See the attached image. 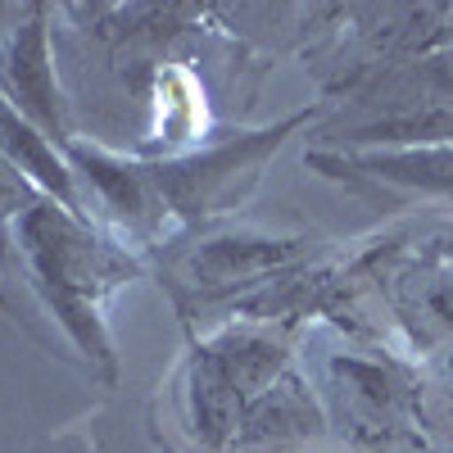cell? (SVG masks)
<instances>
[{"label": "cell", "instance_id": "4", "mask_svg": "<svg viewBox=\"0 0 453 453\" xmlns=\"http://www.w3.org/2000/svg\"><path fill=\"white\" fill-rule=\"evenodd\" d=\"M299 241H213L204 245L186 268H191L196 286H232L236 277H254L263 268H277V263H290L299 250Z\"/></svg>", "mask_w": 453, "mask_h": 453}, {"label": "cell", "instance_id": "3", "mask_svg": "<svg viewBox=\"0 0 453 453\" xmlns=\"http://www.w3.org/2000/svg\"><path fill=\"white\" fill-rule=\"evenodd\" d=\"M0 100H5L23 123H32L42 136H50L59 150L73 141L64 123V104L55 91V64H50V36H46V10H27V23L14 32L10 55L0 64Z\"/></svg>", "mask_w": 453, "mask_h": 453}, {"label": "cell", "instance_id": "1", "mask_svg": "<svg viewBox=\"0 0 453 453\" xmlns=\"http://www.w3.org/2000/svg\"><path fill=\"white\" fill-rule=\"evenodd\" d=\"M19 268V286L32 295L64 349L82 354L91 372L104 381L119 376V354L104 326V299L141 273V263L78 213L59 209L46 196H32L5 232L0 245V273ZM50 340V345H55Z\"/></svg>", "mask_w": 453, "mask_h": 453}, {"label": "cell", "instance_id": "2", "mask_svg": "<svg viewBox=\"0 0 453 453\" xmlns=\"http://www.w3.org/2000/svg\"><path fill=\"white\" fill-rule=\"evenodd\" d=\"M304 123L299 119H286L277 127H263V132H245L241 141H226V145H213L204 155H191V159H173V164H159V168H145L150 181H155V196L164 204V213H177V218H213V213H226L236 209L263 173L281 141Z\"/></svg>", "mask_w": 453, "mask_h": 453}]
</instances>
